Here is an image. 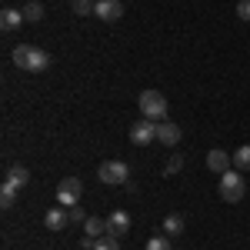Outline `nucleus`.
<instances>
[{"instance_id":"nucleus-15","label":"nucleus","mask_w":250,"mask_h":250,"mask_svg":"<svg viewBox=\"0 0 250 250\" xmlns=\"http://www.w3.org/2000/svg\"><path fill=\"white\" fill-rule=\"evenodd\" d=\"M164 233H167V237H180V233H184V217H180V213H167V217H164Z\"/></svg>"},{"instance_id":"nucleus-8","label":"nucleus","mask_w":250,"mask_h":250,"mask_svg":"<svg viewBox=\"0 0 250 250\" xmlns=\"http://www.w3.org/2000/svg\"><path fill=\"white\" fill-rule=\"evenodd\" d=\"M127 230H130V213L127 210H114L107 217V233L110 237H124Z\"/></svg>"},{"instance_id":"nucleus-18","label":"nucleus","mask_w":250,"mask_h":250,"mask_svg":"<svg viewBox=\"0 0 250 250\" xmlns=\"http://www.w3.org/2000/svg\"><path fill=\"white\" fill-rule=\"evenodd\" d=\"M40 17H43V7H40L37 0H30V3L23 7V20H27V23H37Z\"/></svg>"},{"instance_id":"nucleus-23","label":"nucleus","mask_w":250,"mask_h":250,"mask_svg":"<svg viewBox=\"0 0 250 250\" xmlns=\"http://www.w3.org/2000/svg\"><path fill=\"white\" fill-rule=\"evenodd\" d=\"M237 14H240V20H250V0H240L237 3Z\"/></svg>"},{"instance_id":"nucleus-25","label":"nucleus","mask_w":250,"mask_h":250,"mask_svg":"<svg viewBox=\"0 0 250 250\" xmlns=\"http://www.w3.org/2000/svg\"><path fill=\"white\" fill-rule=\"evenodd\" d=\"M70 3H74V0H70Z\"/></svg>"},{"instance_id":"nucleus-13","label":"nucleus","mask_w":250,"mask_h":250,"mask_svg":"<svg viewBox=\"0 0 250 250\" xmlns=\"http://www.w3.org/2000/svg\"><path fill=\"white\" fill-rule=\"evenodd\" d=\"M20 23H27V20H23V10H3V14H0V27H3V30H17Z\"/></svg>"},{"instance_id":"nucleus-6","label":"nucleus","mask_w":250,"mask_h":250,"mask_svg":"<svg viewBox=\"0 0 250 250\" xmlns=\"http://www.w3.org/2000/svg\"><path fill=\"white\" fill-rule=\"evenodd\" d=\"M150 140H157V124L150 120V117H144V120L130 124V144H137V147H147Z\"/></svg>"},{"instance_id":"nucleus-22","label":"nucleus","mask_w":250,"mask_h":250,"mask_svg":"<svg viewBox=\"0 0 250 250\" xmlns=\"http://www.w3.org/2000/svg\"><path fill=\"white\" fill-rule=\"evenodd\" d=\"M180 167H184V157H180V154H173V157H170V164H167V173L180 170Z\"/></svg>"},{"instance_id":"nucleus-17","label":"nucleus","mask_w":250,"mask_h":250,"mask_svg":"<svg viewBox=\"0 0 250 250\" xmlns=\"http://www.w3.org/2000/svg\"><path fill=\"white\" fill-rule=\"evenodd\" d=\"M14 197H17V187H10V184L3 180V184H0V207L10 210V207H14Z\"/></svg>"},{"instance_id":"nucleus-3","label":"nucleus","mask_w":250,"mask_h":250,"mask_svg":"<svg viewBox=\"0 0 250 250\" xmlns=\"http://www.w3.org/2000/svg\"><path fill=\"white\" fill-rule=\"evenodd\" d=\"M140 110L150 120H164L167 117V97L160 94V90H144L140 94Z\"/></svg>"},{"instance_id":"nucleus-12","label":"nucleus","mask_w":250,"mask_h":250,"mask_svg":"<svg viewBox=\"0 0 250 250\" xmlns=\"http://www.w3.org/2000/svg\"><path fill=\"white\" fill-rule=\"evenodd\" d=\"M83 230H87V237L100 240V237H107V220H100V217H87V220H83Z\"/></svg>"},{"instance_id":"nucleus-10","label":"nucleus","mask_w":250,"mask_h":250,"mask_svg":"<svg viewBox=\"0 0 250 250\" xmlns=\"http://www.w3.org/2000/svg\"><path fill=\"white\" fill-rule=\"evenodd\" d=\"M233 167V157L227 154V150H210L207 154V170H213V173H227Z\"/></svg>"},{"instance_id":"nucleus-9","label":"nucleus","mask_w":250,"mask_h":250,"mask_svg":"<svg viewBox=\"0 0 250 250\" xmlns=\"http://www.w3.org/2000/svg\"><path fill=\"white\" fill-rule=\"evenodd\" d=\"M180 134H184L180 124H170V120H160V124H157V140H160L164 147H173V144L180 140Z\"/></svg>"},{"instance_id":"nucleus-20","label":"nucleus","mask_w":250,"mask_h":250,"mask_svg":"<svg viewBox=\"0 0 250 250\" xmlns=\"http://www.w3.org/2000/svg\"><path fill=\"white\" fill-rule=\"evenodd\" d=\"M144 250H173V247H170V237H150Z\"/></svg>"},{"instance_id":"nucleus-14","label":"nucleus","mask_w":250,"mask_h":250,"mask_svg":"<svg viewBox=\"0 0 250 250\" xmlns=\"http://www.w3.org/2000/svg\"><path fill=\"white\" fill-rule=\"evenodd\" d=\"M7 184H10V187H17V190H23V187L30 184V173H27V167H10V173H7Z\"/></svg>"},{"instance_id":"nucleus-1","label":"nucleus","mask_w":250,"mask_h":250,"mask_svg":"<svg viewBox=\"0 0 250 250\" xmlns=\"http://www.w3.org/2000/svg\"><path fill=\"white\" fill-rule=\"evenodd\" d=\"M10 57H14V63H17L20 70H27V74H40V70L50 67V54H43L40 47H30V43H17Z\"/></svg>"},{"instance_id":"nucleus-11","label":"nucleus","mask_w":250,"mask_h":250,"mask_svg":"<svg viewBox=\"0 0 250 250\" xmlns=\"http://www.w3.org/2000/svg\"><path fill=\"white\" fill-rule=\"evenodd\" d=\"M43 224H47V230H63L70 224V210L67 207H50L47 217H43Z\"/></svg>"},{"instance_id":"nucleus-4","label":"nucleus","mask_w":250,"mask_h":250,"mask_svg":"<svg viewBox=\"0 0 250 250\" xmlns=\"http://www.w3.org/2000/svg\"><path fill=\"white\" fill-rule=\"evenodd\" d=\"M97 177H100L104 184H127L130 167H127L124 160H104V164L97 167Z\"/></svg>"},{"instance_id":"nucleus-24","label":"nucleus","mask_w":250,"mask_h":250,"mask_svg":"<svg viewBox=\"0 0 250 250\" xmlns=\"http://www.w3.org/2000/svg\"><path fill=\"white\" fill-rule=\"evenodd\" d=\"M67 210H70V220H77V224H83V220H87V213L80 210V207H67Z\"/></svg>"},{"instance_id":"nucleus-7","label":"nucleus","mask_w":250,"mask_h":250,"mask_svg":"<svg viewBox=\"0 0 250 250\" xmlns=\"http://www.w3.org/2000/svg\"><path fill=\"white\" fill-rule=\"evenodd\" d=\"M94 17L114 23V20L124 17V3H120V0H97V3H94Z\"/></svg>"},{"instance_id":"nucleus-21","label":"nucleus","mask_w":250,"mask_h":250,"mask_svg":"<svg viewBox=\"0 0 250 250\" xmlns=\"http://www.w3.org/2000/svg\"><path fill=\"white\" fill-rule=\"evenodd\" d=\"M94 3H97V0H74V14H80V17L94 14Z\"/></svg>"},{"instance_id":"nucleus-2","label":"nucleus","mask_w":250,"mask_h":250,"mask_svg":"<svg viewBox=\"0 0 250 250\" xmlns=\"http://www.w3.org/2000/svg\"><path fill=\"white\" fill-rule=\"evenodd\" d=\"M244 193H247V180H244L237 170L220 173V197H224L227 204H240Z\"/></svg>"},{"instance_id":"nucleus-5","label":"nucleus","mask_w":250,"mask_h":250,"mask_svg":"<svg viewBox=\"0 0 250 250\" xmlns=\"http://www.w3.org/2000/svg\"><path fill=\"white\" fill-rule=\"evenodd\" d=\"M80 193H83V184H80L77 177H63V180L57 184V200H60V207H77Z\"/></svg>"},{"instance_id":"nucleus-16","label":"nucleus","mask_w":250,"mask_h":250,"mask_svg":"<svg viewBox=\"0 0 250 250\" xmlns=\"http://www.w3.org/2000/svg\"><path fill=\"white\" fill-rule=\"evenodd\" d=\"M230 157H233V167H237V170H250V144L237 147Z\"/></svg>"},{"instance_id":"nucleus-19","label":"nucleus","mask_w":250,"mask_h":250,"mask_svg":"<svg viewBox=\"0 0 250 250\" xmlns=\"http://www.w3.org/2000/svg\"><path fill=\"white\" fill-rule=\"evenodd\" d=\"M94 250H120V237H110L107 233V237H100L94 244Z\"/></svg>"}]
</instances>
